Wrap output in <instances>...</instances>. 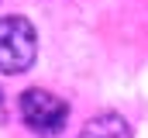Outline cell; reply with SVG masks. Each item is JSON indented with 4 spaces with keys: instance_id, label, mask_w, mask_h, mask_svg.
Returning a JSON list of instances; mask_svg holds the SVG:
<instances>
[{
    "instance_id": "1",
    "label": "cell",
    "mask_w": 148,
    "mask_h": 138,
    "mask_svg": "<svg viewBox=\"0 0 148 138\" xmlns=\"http://www.w3.org/2000/svg\"><path fill=\"white\" fill-rule=\"evenodd\" d=\"M38 59V31L21 14L0 17V72L17 76L28 72Z\"/></svg>"
},
{
    "instance_id": "2",
    "label": "cell",
    "mask_w": 148,
    "mask_h": 138,
    "mask_svg": "<svg viewBox=\"0 0 148 138\" xmlns=\"http://www.w3.org/2000/svg\"><path fill=\"white\" fill-rule=\"evenodd\" d=\"M17 114L35 135H45V138L62 135L69 124V104L55 93H48V90H38V86L24 90L17 97Z\"/></svg>"
},
{
    "instance_id": "3",
    "label": "cell",
    "mask_w": 148,
    "mask_h": 138,
    "mask_svg": "<svg viewBox=\"0 0 148 138\" xmlns=\"http://www.w3.org/2000/svg\"><path fill=\"white\" fill-rule=\"evenodd\" d=\"M79 138H131V128H127V121L121 117V114H97V117H90L86 124H83V131Z\"/></svg>"
},
{
    "instance_id": "4",
    "label": "cell",
    "mask_w": 148,
    "mask_h": 138,
    "mask_svg": "<svg viewBox=\"0 0 148 138\" xmlns=\"http://www.w3.org/2000/svg\"><path fill=\"white\" fill-rule=\"evenodd\" d=\"M0 121H3V100H0Z\"/></svg>"
}]
</instances>
